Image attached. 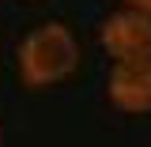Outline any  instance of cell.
<instances>
[{"mask_svg": "<svg viewBox=\"0 0 151 147\" xmlns=\"http://www.w3.org/2000/svg\"><path fill=\"white\" fill-rule=\"evenodd\" d=\"M98 42L113 57V64L151 60V15L147 11H136V8H121V11L102 19Z\"/></svg>", "mask_w": 151, "mask_h": 147, "instance_id": "cell-2", "label": "cell"}, {"mask_svg": "<svg viewBox=\"0 0 151 147\" xmlns=\"http://www.w3.org/2000/svg\"><path fill=\"white\" fill-rule=\"evenodd\" d=\"M106 94L121 113H151V60L113 64L106 79Z\"/></svg>", "mask_w": 151, "mask_h": 147, "instance_id": "cell-3", "label": "cell"}, {"mask_svg": "<svg viewBox=\"0 0 151 147\" xmlns=\"http://www.w3.org/2000/svg\"><path fill=\"white\" fill-rule=\"evenodd\" d=\"M125 4L136 8V11H147V15H151V0H125Z\"/></svg>", "mask_w": 151, "mask_h": 147, "instance_id": "cell-4", "label": "cell"}, {"mask_svg": "<svg viewBox=\"0 0 151 147\" xmlns=\"http://www.w3.org/2000/svg\"><path fill=\"white\" fill-rule=\"evenodd\" d=\"M15 64L30 91L57 87L79 68V42L64 23H42L19 42Z\"/></svg>", "mask_w": 151, "mask_h": 147, "instance_id": "cell-1", "label": "cell"}]
</instances>
